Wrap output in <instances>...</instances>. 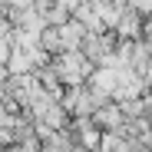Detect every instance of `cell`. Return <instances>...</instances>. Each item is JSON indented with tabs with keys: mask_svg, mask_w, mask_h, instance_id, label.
I'll use <instances>...</instances> for the list:
<instances>
[{
	"mask_svg": "<svg viewBox=\"0 0 152 152\" xmlns=\"http://www.w3.org/2000/svg\"><path fill=\"white\" fill-rule=\"evenodd\" d=\"M53 69H56V76H60L63 86H83L96 66L80 53V50H63V53L53 56Z\"/></svg>",
	"mask_w": 152,
	"mask_h": 152,
	"instance_id": "6da1fadb",
	"label": "cell"
},
{
	"mask_svg": "<svg viewBox=\"0 0 152 152\" xmlns=\"http://www.w3.org/2000/svg\"><path fill=\"white\" fill-rule=\"evenodd\" d=\"M116 43H119L116 30H89V33L83 37L80 53H83L93 66H106V63H109V56L116 53Z\"/></svg>",
	"mask_w": 152,
	"mask_h": 152,
	"instance_id": "7a4b0ae2",
	"label": "cell"
},
{
	"mask_svg": "<svg viewBox=\"0 0 152 152\" xmlns=\"http://www.w3.org/2000/svg\"><path fill=\"white\" fill-rule=\"evenodd\" d=\"M93 119H96V126L103 132H119L122 122H126V113H122V106L116 103V99H109V103H103V106L93 109Z\"/></svg>",
	"mask_w": 152,
	"mask_h": 152,
	"instance_id": "3957f363",
	"label": "cell"
},
{
	"mask_svg": "<svg viewBox=\"0 0 152 152\" xmlns=\"http://www.w3.org/2000/svg\"><path fill=\"white\" fill-rule=\"evenodd\" d=\"M86 33H89V30H86V23H83L80 17L63 20V23H60V40H63V50H80Z\"/></svg>",
	"mask_w": 152,
	"mask_h": 152,
	"instance_id": "277c9868",
	"label": "cell"
},
{
	"mask_svg": "<svg viewBox=\"0 0 152 152\" xmlns=\"http://www.w3.org/2000/svg\"><path fill=\"white\" fill-rule=\"evenodd\" d=\"M40 46L46 50L50 56L63 53V40H60V27H53V23H46V27L40 30Z\"/></svg>",
	"mask_w": 152,
	"mask_h": 152,
	"instance_id": "5b68a950",
	"label": "cell"
},
{
	"mask_svg": "<svg viewBox=\"0 0 152 152\" xmlns=\"http://www.w3.org/2000/svg\"><path fill=\"white\" fill-rule=\"evenodd\" d=\"M0 152H27V149H23L20 142H10V145H4V149H0Z\"/></svg>",
	"mask_w": 152,
	"mask_h": 152,
	"instance_id": "8992f818",
	"label": "cell"
},
{
	"mask_svg": "<svg viewBox=\"0 0 152 152\" xmlns=\"http://www.w3.org/2000/svg\"><path fill=\"white\" fill-rule=\"evenodd\" d=\"M7 76H10V69H7V63H0V83H7Z\"/></svg>",
	"mask_w": 152,
	"mask_h": 152,
	"instance_id": "52a82bcc",
	"label": "cell"
},
{
	"mask_svg": "<svg viewBox=\"0 0 152 152\" xmlns=\"http://www.w3.org/2000/svg\"><path fill=\"white\" fill-rule=\"evenodd\" d=\"M149 145H152V136H149Z\"/></svg>",
	"mask_w": 152,
	"mask_h": 152,
	"instance_id": "ba28073f",
	"label": "cell"
}]
</instances>
